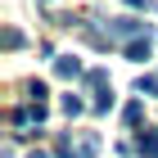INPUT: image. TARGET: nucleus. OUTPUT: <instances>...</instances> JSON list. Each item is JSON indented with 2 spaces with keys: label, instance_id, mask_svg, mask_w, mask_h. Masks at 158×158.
I'll list each match as a JSON object with an SVG mask.
<instances>
[{
  "label": "nucleus",
  "instance_id": "nucleus-1",
  "mask_svg": "<svg viewBox=\"0 0 158 158\" xmlns=\"http://www.w3.org/2000/svg\"><path fill=\"white\" fill-rule=\"evenodd\" d=\"M127 59H135V63H145V59H149V32H145V36H135L131 45H127Z\"/></svg>",
  "mask_w": 158,
  "mask_h": 158
},
{
  "label": "nucleus",
  "instance_id": "nucleus-8",
  "mask_svg": "<svg viewBox=\"0 0 158 158\" xmlns=\"http://www.w3.org/2000/svg\"><path fill=\"white\" fill-rule=\"evenodd\" d=\"M27 158H45V154H27Z\"/></svg>",
  "mask_w": 158,
  "mask_h": 158
},
{
  "label": "nucleus",
  "instance_id": "nucleus-4",
  "mask_svg": "<svg viewBox=\"0 0 158 158\" xmlns=\"http://www.w3.org/2000/svg\"><path fill=\"white\" fill-rule=\"evenodd\" d=\"M140 154H149V158H158V135H140Z\"/></svg>",
  "mask_w": 158,
  "mask_h": 158
},
{
  "label": "nucleus",
  "instance_id": "nucleus-3",
  "mask_svg": "<svg viewBox=\"0 0 158 158\" xmlns=\"http://www.w3.org/2000/svg\"><path fill=\"white\" fill-rule=\"evenodd\" d=\"M54 73H59V77H77V73H81V63H77L73 54H63V59L54 63Z\"/></svg>",
  "mask_w": 158,
  "mask_h": 158
},
{
  "label": "nucleus",
  "instance_id": "nucleus-2",
  "mask_svg": "<svg viewBox=\"0 0 158 158\" xmlns=\"http://www.w3.org/2000/svg\"><path fill=\"white\" fill-rule=\"evenodd\" d=\"M113 32H118V36H135V32H145V23H135V18H113Z\"/></svg>",
  "mask_w": 158,
  "mask_h": 158
},
{
  "label": "nucleus",
  "instance_id": "nucleus-6",
  "mask_svg": "<svg viewBox=\"0 0 158 158\" xmlns=\"http://www.w3.org/2000/svg\"><path fill=\"white\" fill-rule=\"evenodd\" d=\"M140 90L145 95H158V77H140Z\"/></svg>",
  "mask_w": 158,
  "mask_h": 158
},
{
  "label": "nucleus",
  "instance_id": "nucleus-5",
  "mask_svg": "<svg viewBox=\"0 0 158 158\" xmlns=\"http://www.w3.org/2000/svg\"><path fill=\"white\" fill-rule=\"evenodd\" d=\"M81 109H86V104H81L77 95H63V113H81Z\"/></svg>",
  "mask_w": 158,
  "mask_h": 158
},
{
  "label": "nucleus",
  "instance_id": "nucleus-7",
  "mask_svg": "<svg viewBox=\"0 0 158 158\" xmlns=\"http://www.w3.org/2000/svg\"><path fill=\"white\" fill-rule=\"evenodd\" d=\"M127 5H131V9H149V0H127Z\"/></svg>",
  "mask_w": 158,
  "mask_h": 158
}]
</instances>
